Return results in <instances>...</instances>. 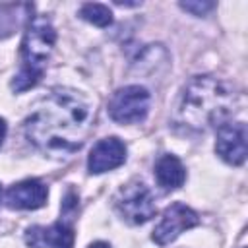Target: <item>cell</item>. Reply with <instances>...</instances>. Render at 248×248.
Returning a JSON list of instances; mask_svg holds the SVG:
<instances>
[{"label":"cell","mask_w":248,"mask_h":248,"mask_svg":"<svg viewBox=\"0 0 248 248\" xmlns=\"http://www.w3.org/2000/svg\"><path fill=\"white\" fill-rule=\"evenodd\" d=\"M236 105L231 83L213 76H196L184 89L180 101V118L184 126L203 132L229 120Z\"/></svg>","instance_id":"2"},{"label":"cell","mask_w":248,"mask_h":248,"mask_svg":"<svg viewBox=\"0 0 248 248\" xmlns=\"http://www.w3.org/2000/svg\"><path fill=\"white\" fill-rule=\"evenodd\" d=\"M31 4H0V39L14 35V31L21 27V23H27V19L31 17Z\"/></svg>","instance_id":"12"},{"label":"cell","mask_w":248,"mask_h":248,"mask_svg":"<svg viewBox=\"0 0 248 248\" xmlns=\"http://www.w3.org/2000/svg\"><path fill=\"white\" fill-rule=\"evenodd\" d=\"M155 178L165 190H176L186 180V169L174 155H163L155 163Z\"/></svg>","instance_id":"11"},{"label":"cell","mask_w":248,"mask_h":248,"mask_svg":"<svg viewBox=\"0 0 248 248\" xmlns=\"http://www.w3.org/2000/svg\"><path fill=\"white\" fill-rule=\"evenodd\" d=\"M151 95L141 85H126L108 101V116L118 124H136L147 116Z\"/></svg>","instance_id":"5"},{"label":"cell","mask_w":248,"mask_h":248,"mask_svg":"<svg viewBox=\"0 0 248 248\" xmlns=\"http://www.w3.org/2000/svg\"><path fill=\"white\" fill-rule=\"evenodd\" d=\"M48 190L37 178L21 180L8 188L6 192V205L12 209H39L46 203Z\"/></svg>","instance_id":"10"},{"label":"cell","mask_w":248,"mask_h":248,"mask_svg":"<svg viewBox=\"0 0 248 248\" xmlns=\"http://www.w3.org/2000/svg\"><path fill=\"white\" fill-rule=\"evenodd\" d=\"M124 161H126L124 141H120L118 138H103L93 145L87 157V169L91 174H101L120 167Z\"/></svg>","instance_id":"9"},{"label":"cell","mask_w":248,"mask_h":248,"mask_svg":"<svg viewBox=\"0 0 248 248\" xmlns=\"http://www.w3.org/2000/svg\"><path fill=\"white\" fill-rule=\"evenodd\" d=\"M114 205L118 213L132 225L147 223L157 213L151 190L140 180H132L124 184L114 196Z\"/></svg>","instance_id":"4"},{"label":"cell","mask_w":248,"mask_h":248,"mask_svg":"<svg viewBox=\"0 0 248 248\" xmlns=\"http://www.w3.org/2000/svg\"><path fill=\"white\" fill-rule=\"evenodd\" d=\"M79 17H83L85 21L97 25V27H108L112 23V12L108 10V6L99 4V2H87L79 8Z\"/></svg>","instance_id":"13"},{"label":"cell","mask_w":248,"mask_h":248,"mask_svg":"<svg viewBox=\"0 0 248 248\" xmlns=\"http://www.w3.org/2000/svg\"><path fill=\"white\" fill-rule=\"evenodd\" d=\"M182 10H186V12H190L192 16H198V17H202V16H207L213 8H215V4L213 2H202V0H198V2H180L178 4Z\"/></svg>","instance_id":"14"},{"label":"cell","mask_w":248,"mask_h":248,"mask_svg":"<svg viewBox=\"0 0 248 248\" xmlns=\"http://www.w3.org/2000/svg\"><path fill=\"white\" fill-rule=\"evenodd\" d=\"M217 155L229 165H242L248 155L246 143V126L244 122L227 120L217 126V140H215Z\"/></svg>","instance_id":"7"},{"label":"cell","mask_w":248,"mask_h":248,"mask_svg":"<svg viewBox=\"0 0 248 248\" xmlns=\"http://www.w3.org/2000/svg\"><path fill=\"white\" fill-rule=\"evenodd\" d=\"M198 223H200V217L192 207H188L180 202H174L163 211V217H161L159 225L155 227L151 238L163 246V244L172 242L178 234L196 227Z\"/></svg>","instance_id":"6"},{"label":"cell","mask_w":248,"mask_h":248,"mask_svg":"<svg viewBox=\"0 0 248 248\" xmlns=\"http://www.w3.org/2000/svg\"><path fill=\"white\" fill-rule=\"evenodd\" d=\"M93 110L74 89H52L23 122L25 138L43 153L64 157L76 153L91 128Z\"/></svg>","instance_id":"1"},{"label":"cell","mask_w":248,"mask_h":248,"mask_svg":"<svg viewBox=\"0 0 248 248\" xmlns=\"http://www.w3.org/2000/svg\"><path fill=\"white\" fill-rule=\"evenodd\" d=\"M76 232L66 221L52 223L50 227H29L25 242L31 248H74Z\"/></svg>","instance_id":"8"},{"label":"cell","mask_w":248,"mask_h":248,"mask_svg":"<svg viewBox=\"0 0 248 248\" xmlns=\"http://www.w3.org/2000/svg\"><path fill=\"white\" fill-rule=\"evenodd\" d=\"M89 248H110V244H107V242H93V244H89Z\"/></svg>","instance_id":"16"},{"label":"cell","mask_w":248,"mask_h":248,"mask_svg":"<svg viewBox=\"0 0 248 248\" xmlns=\"http://www.w3.org/2000/svg\"><path fill=\"white\" fill-rule=\"evenodd\" d=\"M56 43V31L48 16H31L21 41V70L12 79V89L21 93L35 87L46 68Z\"/></svg>","instance_id":"3"},{"label":"cell","mask_w":248,"mask_h":248,"mask_svg":"<svg viewBox=\"0 0 248 248\" xmlns=\"http://www.w3.org/2000/svg\"><path fill=\"white\" fill-rule=\"evenodd\" d=\"M4 138H6V120H4V118H0V145H2Z\"/></svg>","instance_id":"15"}]
</instances>
